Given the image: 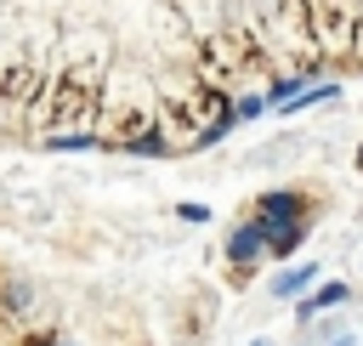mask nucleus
Returning <instances> with one entry per match:
<instances>
[{
  "label": "nucleus",
  "instance_id": "nucleus-1",
  "mask_svg": "<svg viewBox=\"0 0 363 346\" xmlns=\"http://www.w3.org/2000/svg\"><path fill=\"white\" fill-rule=\"evenodd\" d=\"M261 255H272V250H267V227L250 216V221H238V227H233V238H227V261L255 272V267H261Z\"/></svg>",
  "mask_w": 363,
  "mask_h": 346
},
{
  "label": "nucleus",
  "instance_id": "nucleus-2",
  "mask_svg": "<svg viewBox=\"0 0 363 346\" xmlns=\"http://www.w3.org/2000/svg\"><path fill=\"white\" fill-rule=\"evenodd\" d=\"M301 216H306V204H301V193H289V187L261 193V204H255V221H261V227H284V221H301Z\"/></svg>",
  "mask_w": 363,
  "mask_h": 346
},
{
  "label": "nucleus",
  "instance_id": "nucleus-3",
  "mask_svg": "<svg viewBox=\"0 0 363 346\" xmlns=\"http://www.w3.org/2000/svg\"><path fill=\"white\" fill-rule=\"evenodd\" d=\"M312 278H318V267H312V261H295V267H284V272L272 278V295H278V301H295V295H306Z\"/></svg>",
  "mask_w": 363,
  "mask_h": 346
},
{
  "label": "nucleus",
  "instance_id": "nucleus-4",
  "mask_svg": "<svg viewBox=\"0 0 363 346\" xmlns=\"http://www.w3.org/2000/svg\"><path fill=\"white\" fill-rule=\"evenodd\" d=\"M301 238H306V216H301V221H284V227H267V250H272V255H295Z\"/></svg>",
  "mask_w": 363,
  "mask_h": 346
},
{
  "label": "nucleus",
  "instance_id": "nucleus-5",
  "mask_svg": "<svg viewBox=\"0 0 363 346\" xmlns=\"http://www.w3.org/2000/svg\"><path fill=\"white\" fill-rule=\"evenodd\" d=\"M335 301H346V284H323V289H312L306 301H301V323H312L318 312H329Z\"/></svg>",
  "mask_w": 363,
  "mask_h": 346
},
{
  "label": "nucleus",
  "instance_id": "nucleus-6",
  "mask_svg": "<svg viewBox=\"0 0 363 346\" xmlns=\"http://www.w3.org/2000/svg\"><path fill=\"white\" fill-rule=\"evenodd\" d=\"M125 153L153 159V153H176V147H170V136H164V130H142V136H130V142H125Z\"/></svg>",
  "mask_w": 363,
  "mask_h": 346
},
{
  "label": "nucleus",
  "instance_id": "nucleus-7",
  "mask_svg": "<svg viewBox=\"0 0 363 346\" xmlns=\"http://www.w3.org/2000/svg\"><path fill=\"white\" fill-rule=\"evenodd\" d=\"M0 306H6V312H28V306H34V289L17 284V278H6V284H0Z\"/></svg>",
  "mask_w": 363,
  "mask_h": 346
},
{
  "label": "nucleus",
  "instance_id": "nucleus-8",
  "mask_svg": "<svg viewBox=\"0 0 363 346\" xmlns=\"http://www.w3.org/2000/svg\"><path fill=\"white\" fill-rule=\"evenodd\" d=\"M267 108H272L267 96H238V102H233V113H238V119H255V113H267Z\"/></svg>",
  "mask_w": 363,
  "mask_h": 346
},
{
  "label": "nucleus",
  "instance_id": "nucleus-9",
  "mask_svg": "<svg viewBox=\"0 0 363 346\" xmlns=\"http://www.w3.org/2000/svg\"><path fill=\"white\" fill-rule=\"evenodd\" d=\"M51 147H74L79 153V147H96V136H51Z\"/></svg>",
  "mask_w": 363,
  "mask_h": 346
},
{
  "label": "nucleus",
  "instance_id": "nucleus-10",
  "mask_svg": "<svg viewBox=\"0 0 363 346\" xmlns=\"http://www.w3.org/2000/svg\"><path fill=\"white\" fill-rule=\"evenodd\" d=\"M176 216H182V221H210V210H204V204H182Z\"/></svg>",
  "mask_w": 363,
  "mask_h": 346
},
{
  "label": "nucleus",
  "instance_id": "nucleus-11",
  "mask_svg": "<svg viewBox=\"0 0 363 346\" xmlns=\"http://www.w3.org/2000/svg\"><path fill=\"white\" fill-rule=\"evenodd\" d=\"M23 346H74V340H62V335H34V340H23Z\"/></svg>",
  "mask_w": 363,
  "mask_h": 346
},
{
  "label": "nucleus",
  "instance_id": "nucleus-12",
  "mask_svg": "<svg viewBox=\"0 0 363 346\" xmlns=\"http://www.w3.org/2000/svg\"><path fill=\"white\" fill-rule=\"evenodd\" d=\"M250 346H267V340H250Z\"/></svg>",
  "mask_w": 363,
  "mask_h": 346
},
{
  "label": "nucleus",
  "instance_id": "nucleus-13",
  "mask_svg": "<svg viewBox=\"0 0 363 346\" xmlns=\"http://www.w3.org/2000/svg\"><path fill=\"white\" fill-rule=\"evenodd\" d=\"M357 170H363V153H357Z\"/></svg>",
  "mask_w": 363,
  "mask_h": 346
}]
</instances>
